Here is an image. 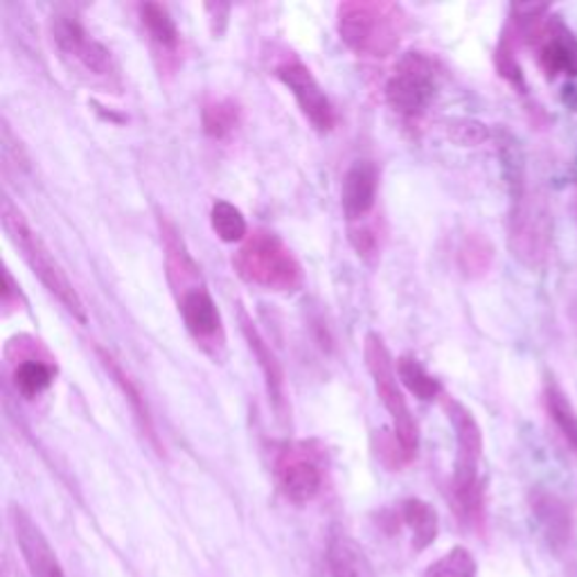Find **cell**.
Here are the masks:
<instances>
[{"label": "cell", "instance_id": "cell-12", "mask_svg": "<svg viewBox=\"0 0 577 577\" xmlns=\"http://www.w3.org/2000/svg\"><path fill=\"white\" fill-rule=\"evenodd\" d=\"M379 190V169L373 160H354L341 186V208L349 224L366 219L377 201Z\"/></svg>", "mask_w": 577, "mask_h": 577}, {"label": "cell", "instance_id": "cell-5", "mask_svg": "<svg viewBox=\"0 0 577 577\" xmlns=\"http://www.w3.org/2000/svg\"><path fill=\"white\" fill-rule=\"evenodd\" d=\"M233 266L242 280L269 291L300 289L304 274L289 246L271 231H253L233 257Z\"/></svg>", "mask_w": 577, "mask_h": 577}, {"label": "cell", "instance_id": "cell-30", "mask_svg": "<svg viewBox=\"0 0 577 577\" xmlns=\"http://www.w3.org/2000/svg\"><path fill=\"white\" fill-rule=\"evenodd\" d=\"M447 131H450V138H454L463 147H478L485 141H490L492 136L490 129L476 120H452Z\"/></svg>", "mask_w": 577, "mask_h": 577}, {"label": "cell", "instance_id": "cell-11", "mask_svg": "<svg viewBox=\"0 0 577 577\" xmlns=\"http://www.w3.org/2000/svg\"><path fill=\"white\" fill-rule=\"evenodd\" d=\"M276 478L287 501L304 506L314 501L323 487L321 465L304 447H287L276 461Z\"/></svg>", "mask_w": 577, "mask_h": 577}, {"label": "cell", "instance_id": "cell-2", "mask_svg": "<svg viewBox=\"0 0 577 577\" xmlns=\"http://www.w3.org/2000/svg\"><path fill=\"white\" fill-rule=\"evenodd\" d=\"M336 27L345 46L362 57L384 59L402 41L407 16L386 0H347L336 10Z\"/></svg>", "mask_w": 577, "mask_h": 577}, {"label": "cell", "instance_id": "cell-16", "mask_svg": "<svg viewBox=\"0 0 577 577\" xmlns=\"http://www.w3.org/2000/svg\"><path fill=\"white\" fill-rule=\"evenodd\" d=\"M179 312L184 317V323L188 332L197 341H214L217 334H221V317L217 302L208 293L206 287L190 289L179 296Z\"/></svg>", "mask_w": 577, "mask_h": 577}, {"label": "cell", "instance_id": "cell-4", "mask_svg": "<svg viewBox=\"0 0 577 577\" xmlns=\"http://www.w3.org/2000/svg\"><path fill=\"white\" fill-rule=\"evenodd\" d=\"M447 418L456 431V461L452 476V492L456 510L467 521L482 517V482H480V458H482V431L474 413L454 397L445 399Z\"/></svg>", "mask_w": 577, "mask_h": 577}, {"label": "cell", "instance_id": "cell-9", "mask_svg": "<svg viewBox=\"0 0 577 577\" xmlns=\"http://www.w3.org/2000/svg\"><path fill=\"white\" fill-rule=\"evenodd\" d=\"M278 79L289 88V93L293 96L300 113L309 120L317 131L328 133L336 126V111L334 104L330 102L328 93L323 91V86L319 79L312 75L304 64L300 62H289L278 68Z\"/></svg>", "mask_w": 577, "mask_h": 577}, {"label": "cell", "instance_id": "cell-21", "mask_svg": "<svg viewBox=\"0 0 577 577\" xmlns=\"http://www.w3.org/2000/svg\"><path fill=\"white\" fill-rule=\"evenodd\" d=\"M210 226H212L214 235L226 244H237V242H244L248 237V224H246L244 212L224 199H219L212 203Z\"/></svg>", "mask_w": 577, "mask_h": 577}, {"label": "cell", "instance_id": "cell-17", "mask_svg": "<svg viewBox=\"0 0 577 577\" xmlns=\"http://www.w3.org/2000/svg\"><path fill=\"white\" fill-rule=\"evenodd\" d=\"M328 577H375L364 548L345 530H334L328 542Z\"/></svg>", "mask_w": 577, "mask_h": 577}, {"label": "cell", "instance_id": "cell-14", "mask_svg": "<svg viewBox=\"0 0 577 577\" xmlns=\"http://www.w3.org/2000/svg\"><path fill=\"white\" fill-rule=\"evenodd\" d=\"M98 359H100V364L104 366V370L109 373V377L113 379V384H115V386L120 388V392L124 395V399H126L129 407H131V413H133V418H136L143 435L149 440V445H152L158 454H163L160 440H158V433H156V426H154L152 411H149V407H147L145 395H143L141 388L136 386V381H133V379L126 375V370L118 364V359L113 357V354H111L109 349L98 347Z\"/></svg>", "mask_w": 577, "mask_h": 577}, {"label": "cell", "instance_id": "cell-31", "mask_svg": "<svg viewBox=\"0 0 577 577\" xmlns=\"http://www.w3.org/2000/svg\"><path fill=\"white\" fill-rule=\"evenodd\" d=\"M349 242L354 244V248H357L359 255H364V257L375 255V251H377V237H375V233L370 229H362V226L354 229V226H349Z\"/></svg>", "mask_w": 577, "mask_h": 577}, {"label": "cell", "instance_id": "cell-19", "mask_svg": "<svg viewBox=\"0 0 577 577\" xmlns=\"http://www.w3.org/2000/svg\"><path fill=\"white\" fill-rule=\"evenodd\" d=\"M399 514H402L404 525L411 530V546L415 553L426 551L437 540L440 519L431 503L422 499H407L399 508Z\"/></svg>", "mask_w": 577, "mask_h": 577}, {"label": "cell", "instance_id": "cell-24", "mask_svg": "<svg viewBox=\"0 0 577 577\" xmlns=\"http://www.w3.org/2000/svg\"><path fill=\"white\" fill-rule=\"evenodd\" d=\"M141 21L147 27L149 36L165 51L179 48L181 32L176 27L169 10L160 3H143L141 5Z\"/></svg>", "mask_w": 577, "mask_h": 577}, {"label": "cell", "instance_id": "cell-8", "mask_svg": "<svg viewBox=\"0 0 577 577\" xmlns=\"http://www.w3.org/2000/svg\"><path fill=\"white\" fill-rule=\"evenodd\" d=\"M53 41L64 57L73 59L84 73L98 79H118V64L111 53L96 41L75 14H55L51 21Z\"/></svg>", "mask_w": 577, "mask_h": 577}, {"label": "cell", "instance_id": "cell-6", "mask_svg": "<svg viewBox=\"0 0 577 577\" xmlns=\"http://www.w3.org/2000/svg\"><path fill=\"white\" fill-rule=\"evenodd\" d=\"M364 357H366V368L373 377L375 390L381 399L384 409L388 411V415L392 420V431H395L397 440L402 442V447L407 450V454L415 461L418 447H420L418 422L411 415V409L407 404V397H404L402 388H399L397 368H395L390 352L377 332L366 334Z\"/></svg>", "mask_w": 577, "mask_h": 577}, {"label": "cell", "instance_id": "cell-15", "mask_svg": "<svg viewBox=\"0 0 577 577\" xmlns=\"http://www.w3.org/2000/svg\"><path fill=\"white\" fill-rule=\"evenodd\" d=\"M540 38V66L548 77L577 75V38L566 32L557 21L537 30ZM535 38V41H537Z\"/></svg>", "mask_w": 577, "mask_h": 577}, {"label": "cell", "instance_id": "cell-28", "mask_svg": "<svg viewBox=\"0 0 577 577\" xmlns=\"http://www.w3.org/2000/svg\"><path fill=\"white\" fill-rule=\"evenodd\" d=\"M375 450H377V458L388 467V469H402L409 463H413V458L407 454V450L402 447V442L397 440L395 431H381L375 435Z\"/></svg>", "mask_w": 577, "mask_h": 577}, {"label": "cell", "instance_id": "cell-10", "mask_svg": "<svg viewBox=\"0 0 577 577\" xmlns=\"http://www.w3.org/2000/svg\"><path fill=\"white\" fill-rule=\"evenodd\" d=\"M10 523L14 530L19 553L32 577H66L53 544L43 535V530L30 517V512H25L16 503L10 506Z\"/></svg>", "mask_w": 577, "mask_h": 577}, {"label": "cell", "instance_id": "cell-26", "mask_svg": "<svg viewBox=\"0 0 577 577\" xmlns=\"http://www.w3.org/2000/svg\"><path fill=\"white\" fill-rule=\"evenodd\" d=\"M397 377L422 402H433L442 395V386L435 377H431L424 366L413 357H402L397 362Z\"/></svg>", "mask_w": 577, "mask_h": 577}, {"label": "cell", "instance_id": "cell-3", "mask_svg": "<svg viewBox=\"0 0 577 577\" xmlns=\"http://www.w3.org/2000/svg\"><path fill=\"white\" fill-rule=\"evenodd\" d=\"M0 219H3V229L10 235L12 244L21 251L23 259L27 262L32 274L41 280V285L66 307L68 314H73L79 323H86L88 314L77 289L68 280V276L64 274V269L53 257L48 246L43 244V240L30 229L27 219L8 195L3 197V201H0Z\"/></svg>", "mask_w": 577, "mask_h": 577}, {"label": "cell", "instance_id": "cell-23", "mask_svg": "<svg viewBox=\"0 0 577 577\" xmlns=\"http://www.w3.org/2000/svg\"><path fill=\"white\" fill-rule=\"evenodd\" d=\"M495 262V246L480 233H469L458 248V264L467 278H480Z\"/></svg>", "mask_w": 577, "mask_h": 577}, {"label": "cell", "instance_id": "cell-29", "mask_svg": "<svg viewBox=\"0 0 577 577\" xmlns=\"http://www.w3.org/2000/svg\"><path fill=\"white\" fill-rule=\"evenodd\" d=\"M495 64H497L499 75L503 79H508L514 88H519L521 93H525V77H523V70L514 57V48H512V43L508 36H503L499 43V48L495 53Z\"/></svg>", "mask_w": 577, "mask_h": 577}, {"label": "cell", "instance_id": "cell-22", "mask_svg": "<svg viewBox=\"0 0 577 577\" xmlns=\"http://www.w3.org/2000/svg\"><path fill=\"white\" fill-rule=\"evenodd\" d=\"M544 399H546V409H548L551 420L555 422V426L559 429V433L564 435L568 445L577 452V411L570 404V399L553 379L546 381Z\"/></svg>", "mask_w": 577, "mask_h": 577}, {"label": "cell", "instance_id": "cell-7", "mask_svg": "<svg viewBox=\"0 0 577 577\" xmlns=\"http://www.w3.org/2000/svg\"><path fill=\"white\" fill-rule=\"evenodd\" d=\"M437 86V64L426 53L413 51L395 64L386 84V102L399 115L420 118L433 104Z\"/></svg>", "mask_w": 577, "mask_h": 577}, {"label": "cell", "instance_id": "cell-25", "mask_svg": "<svg viewBox=\"0 0 577 577\" xmlns=\"http://www.w3.org/2000/svg\"><path fill=\"white\" fill-rule=\"evenodd\" d=\"M203 131L210 138L224 141L240 126L242 122V109L233 100H217L212 104H206L201 111Z\"/></svg>", "mask_w": 577, "mask_h": 577}, {"label": "cell", "instance_id": "cell-20", "mask_svg": "<svg viewBox=\"0 0 577 577\" xmlns=\"http://www.w3.org/2000/svg\"><path fill=\"white\" fill-rule=\"evenodd\" d=\"M53 381H55V366L38 357H30V354L21 357L12 370V384L25 399H34L41 392H46L53 386Z\"/></svg>", "mask_w": 577, "mask_h": 577}, {"label": "cell", "instance_id": "cell-27", "mask_svg": "<svg viewBox=\"0 0 577 577\" xmlns=\"http://www.w3.org/2000/svg\"><path fill=\"white\" fill-rule=\"evenodd\" d=\"M422 577H478V564L465 546H454L450 553L431 562Z\"/></svg>", "mask_w": 577, "mask_h": 577}, {"label": "cell", "instance_id": "cell-18", "mask_svg": "<svg viewBox=\"0 0 577 577\" xmlns=\"http://www.w3.org/2000/svg\"><path fill=\"white\" fill-rule=\"evenodd\" d=\"M530 508H532V512H535L540 525L544 528L551 546L557 551L564 548L570 540V532H573L568 506L553 492L535 490L530 495Z\"/></svg>", "mask_w": 577, "mask_h": 577}, {"label": "cell", "instance_id": "cell-13", "mask_svg": "<svg viewBox=\"0 0 577 577\" xmlns=\"http://www.w3.org/2000/svg\"><path fill=\"white\" fill-rule=\"evenodd\" d=\"M240 328L242 334L248 343V349L253 352V357L257 359V366L264 375V384H266V395H269V402L276 409V413L282 418L287 413V381H285V370L278 362V357L274 354V349L269 347V343L264 341V336L259 334V330L255 328V323L251 321V317L240 309Z\"/></svg>", "mask_w": 577, "mask_h": 577}, {"label": "cell", "instance_id": "cell-1", "mask_svg": "<svg viewBox=\"0 0 577 577\" xmlns=\"http://www.w3.org/2000/svg\"><path fill=\"white\" fill-rule=\"evenodd\" d=\"M497 143L510 188V251L528 269H540L546 264L553 244V214L548 201L540 190L530 188L523 152L512 133L501 131Z\"/></svg>", "mask_w": 577, "mask_h": 577}]
</instances>
